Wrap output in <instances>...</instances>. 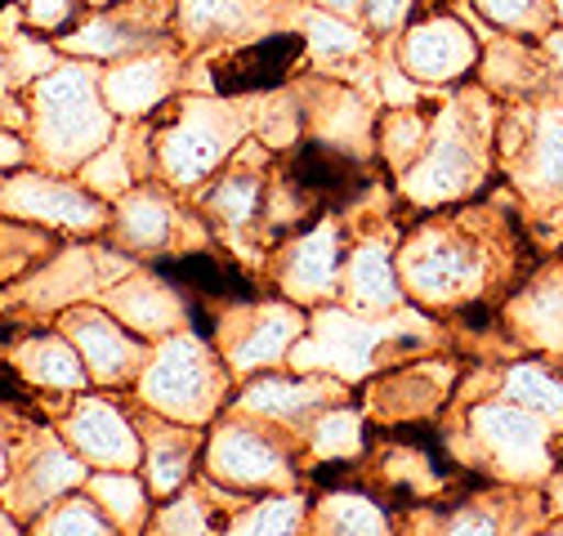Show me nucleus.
<instances>
[{"label": "nucleus", "mask_w": 563, "mask_h": 536, "mask_svg": "<svg viewBox=\"0 0 563 536\" xmlns=\"http://www.w3.org/2000/svg\"><path fill=\"white\" fill-rule=\"evenodd\" d=\"M296 54H300V41H296V36L260 41V45H251L246 54H238L229 67H220V90H224V94L264 90V86H273V81L287 77V67H291Z\"/></svg>", "instance_id": "f257e3e1"}, {"label": "nucleus", "mask_w": 563, "mask_h": 536, "mask_svg": "<svg viewBox=\"0 0 563 536\" xmlns=\"http://www.w3.org/2000/svg\"><path fill=\"white\" fill-rule=\"evenodd\" d=\"M296 179H300L309 192H318V197H344L349 188L358 183V170H354V161H344L340 153L313 144V148H305V153L296 157Z\"/></svg>", "instance_id": "f03ea898"}, {"label": "nucleus", "mask_w": 563, "mask_h": 536, "mask_svg": "<svg viewBox=\"0 0 563 536\" xmlns=\"http://www.w3.org/2000/svg\"><path fill=\"white\" fill-rule=\"evenodd\" d=\"M162 273L192 287V291H206V295H251V287L224 268L220 259H206V255H188V259H175V264H162Z\"/></svg>", "instance_id": "7ed1b4c3"}, {"label": "nucleus", "mask_w": 563, "mask_h": 536, "mask_svg": "<svg viewBox=\"0 0 563 536\" xmlns=\"http://www.w3.org/2000/svg\"><path fill=\"white\" fill-rule=\"evenodd\" d=\"M483 5H487V14H492V19L515 23V19H523V14L532 10V0H483Z\"/></svg>", "instance_id": "ddd939ff"}, {"label": "nucleus", "mask_w": 563, "mask_h": 536, "mask_svg": "<svg viewBox=\"0 0 563 536\" xmlns=\"http://www.w3.org/2000/svg\"><path fill=\"white\" fill-rule=\"evenodd\" d=\"M216 201H220V211H224V215L246 220V215H251V201H255V183H251V179H233V183L220 188Z\"/></svg>", "instance_id": "1a4fd4ad"}, {"label": "nucleus", "mask_w": 563, "mask_h": 536, "mask_svg": "<svg viewBox=\"0 0 563 536\" xmlns=\"http://www.w3.org/2000/svg\"><path fill=\"white\" fill-rule=\"evenodd\" d=\"M41 380H49V384H81V371H77V362L67 358L63 349H49L41 358Z\"/></svg>", "instance_id": "9d476101"}, {"label": "nucleus", "mask_w": 563, "mask_h": 536, "mask_svg": "<svg viewBox=\"0 0 563 536\" xmlns=\"http://www.w3.org/2000/svg\"><path fill=\"white\" fill-rule=\"evenodd\" d=\"M559 10H563V0H559Z\"/></svg>", "instance_id": "dca6fc26"}, {"label": "nucleus", "mask_w": 563, "mask_h": 536, "mask_svg": "<svg viewBox=\"0 0 563 536\" xmlns=\"http://www.w3.org/2000/svg\"><path fill=\"white\" fill-rule=\"evenodd\" d=\"M86 340H90V345H86V354H90V358H95V367H103V371H112V367L125 358L121 340H117V335H112L108 326H90V331H86Z\"/></svg>", "instance_id": "6e6552de"}, {"label": "nucleus", "mask_w": 563, "mask_h": 536, "mask_svg": "<svg viewBox=\"0 0 563 536\" xmlns=\"http://www.w3.org/2000/svg\"><path fill=\"white\" fill-rule=\"evenodd\" d=\"M49 536H103V523H99V514L86 510V505H67L63 514H54Z\"/></svg>", "instance_id": "0eeeda50"}, {"label": "nucleus", "mask_w": 563, "mask_h": 536, "mask_svg": "<svg viewBox=\"0 0 563 536\" xmlns=\"http://www.w3.org/2000/svg\"><path fill=\"white\" fill-rule=\"evenodd\" d=\"M541 175L550 183H563V130L541 134Z\"/></svg>", "instance_id": "9b49d317"}, {"label": "nucleus", "mask_w": 563, "mask_h": 536, "mask_svg": "<svg viewBox=\"0 0 563 536\" xmlns=\"http://www.w3.org/2000/svg\"><path fill=\"white\" fill-rule=\"evenodd\" d=\"M220 465L229 469L233 479H264V474H273V469H277L273 451H268V447H260V443H251V438H242V434H233V438L224 443Z\"/></svg>", "instance_id": "423d86ee"}, {"label": "nucleus", "mask_w": 563, "mask_h": 536, "mask_svg": "<svg viewBox=\"0 0 563 536\" xmlns=\"http://www.w3.org/2000/svg\"><path fill=\"white\" fill-rule=\"evenodd\" d=\"M358 282H363V291H372V295H389V278H385L380 255H363V259H358Z\"/></svg>", "instance_id": "f8f14e48"}, {"label": "nucleus", "mask_w": 563, "mask_h": 536, "mask_svg": "<svg viewBox=\"0 0 563 536\" xmlns=\"http://www.w3.org/2000/svg\"><path fill=\"white\" fill-rule=\"evenodd\" d=\"M394 10H402V0H376V23H389Z\"/></svg>", "instance_id": "4468645a"}, {"label": "nucleus", "mask_w": 563, "mask_h": 536, "mask_svg": "<svg viewBox=\"0 0 563 536\" xmlns=\"http://www.w3.org/2000/svg\"><path fill=\"white\" fill-rule=\"evenodd\" d=\"M411 63L420 67V72H430V77H448L465 63V36L456 27H448V23L426 27L411 41Z\"/></svg>", "instance_id": "20e7f679"}, {"label": "nucleus", "mask_w": 563, "mask_h": 536, "mask_svg": "<svg viewBox=\"0 0 563 536\" xmlns=\"http://www.w3.org/2000/svg\"><path fill=\"white\" fill-rule=\"evenodd\" d=\"M0 536H14V532H10V527H5V523H0Z\"/></svg>", "instance_id": "2eb2a0df"}, {"label": "nucleus", "mask_w": 563, "mask_h": 536, "mask_svg": "<svg viewBox=\"0 0 563 536\" xmlns=\"http://www.w3.org/2000/svg\"><path fill=\"white\" fill-rule=\"evenodd\" d=\"M77 438H81V447L86 451H95L99 460H125L130 451V434L121 429V421L112 416V412H103V407H90L81 421H77Z\"/></svg>", "instance_id": "39448f33"}]
</instances>
